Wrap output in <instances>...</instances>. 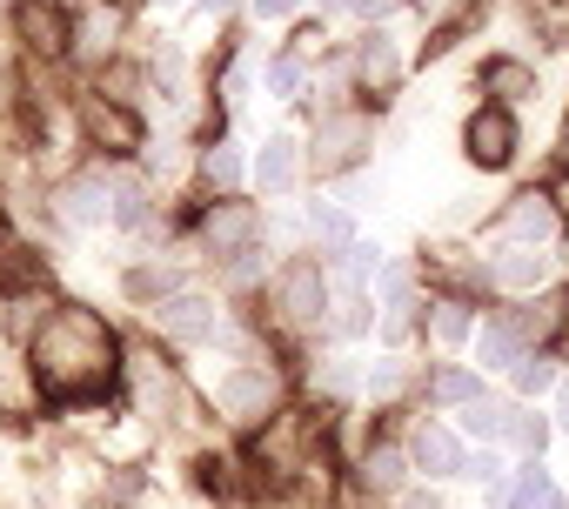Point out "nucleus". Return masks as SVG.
Segmentation results:
<instances>
[{"label": "nucleus", "mask_w": 569, "mask_h": 509, "mask_svg": "<svg viewBox=\"0 0 569 509\" xmlns=\"http://www.w3.org/2000/svg\"><path fill=\"white\" fill-rule=\"evenodd\" d=\"M34 362H41V382H48L54 396H88V389H101L108 369H114V336H108V322L88 316V309H54L48 329L34 336Z\"/></svg>", "instance_id": "f257e3e1"}, {"label": "nucleus", "mask_w": 569, "mask_h": 509, "mask_svg": "<svg viewBox=\"0 0 569 509\" xmlns=\"http://www.w3.org/2000/svg\"><path fill=\"white\" fill-rule=\"evenodd\" d=\"M462 154L476 161V168H509L516 161V121H509V108H476L469 114V128H462Z\"/></svg>", "instance_id": "f03ea898"}, {"label": "nucleus", "mask_w": 569, "mask_h": 509, "mask_svg": "<svg viewBox=\"0 0 569 509\" xmlns=\"http://www.w3.org/2000/svg\"><path fill=\"white\" fill-rule=\"evenodd\" d=\"M201 234H208V255H221V262H241V255L254 248V234H261V214H254V201H214Z\"/></svg>", "instance_id": "7ed1b4c3"}, {"label": "nucleus", "mask_w": 569, "mask_h": 509, "mask_svg": "<svg viewBox=\"0 0 569 509\" xmlns=\"http://www.w3.org/2000/svg\"><path fill=\"white\" fill-rule=\"evenodd\" d=\"M214 396H221L228 422H261V416L274 409V376H268V369H228Z\"/></svg>", "instance_id": "20e7f679"}, {"label": "nucleus", "mask_w": 569, "mask_h": 509, "mask_svg": "<svg viewBox=\"0 0 569 509\" xmlns=\"http://www.w3.org/2000/svg\"><path fill=\"white\" fill-rule=\"evenodd\" d=\"M281 316L289 322H322V302H329V289H322V262H289L281 269Z\"/></svg>", "instance_id": "39448f33"}, {"label": "nucleus", "mask_w": 569, "mask_h": 509, "mask_svg": "<svg viewBox=\"0 0 569 509\" xmlns=\"http://www.w3.org/2000/svg\"><path fill=\"white\" fill-rule=\"evenodd\" d=\"M154 316L174 342H214V329H221V309L208 296H168V302H154Z\"/></svg>", "instance_id": "423d86ee"}, {"label": "nucleus", "mask_w": 569, "mask_h": 509, "mask_svg": "<svg viewBox=\"0 0 569 509\" xmlns=\"http://www.w3.org/2000/svg\"><path fill=\"white\" fill-rule=\"evenodd\" d=\"M362 148H369V121H362V114H329V121L316 128V161H322L329 174L349 168Z\"/></svg>", "instance_id": "0eeeda50"}, {"label": "nucleus", "mask_w": 569, "mask_h": 509, "mask_svg": "<svg viewBox=\"0 0 569 509\" xmlns=\"http://www.w3.org/2000/svg\"><path fill=\"white\" fill-rule=\"evenodd\" d=\"M54 208H61L68 228H101V221H108V174H74V181L54 194Z\"/></svg>", "instance_id": "6e6552de"}, {"label": "nucleus", "mask_w": 569, "mask_h": 509, "mask_svg": "<svg viewBox=\"0 0 569 509\" xmlns=\"http://www.w3.org/2000/svg\"><path fill=\"white\" fill-rule=\"evenodd\" d=\"M502 234H509L516 248H542V241L556 234V208H549V194H516L509 214H502Z\"/></svg>", "instance_id": "1a4fd4ad"}, {"label": "nucleus", "mask_w": 569, "mask_h": 509, "mask_svg": "<svg viewBox=\"0 0 569 509\" xmlns=\"http://www.w3.org/2000/svg\"><path fill=\"white\" fill-rule=\"evenodd\" d=\"M81 121H88V134L101 141V148H114V154H128V148H141V121L128 114V108H114V101H88L81 108Z\"/></svg>", "instance_id": "9d476101"}, {"label": "nucleus", "mask_w": 569, "mask_h": 509, "mask_svg": "<svg viewBox=\"0 0 569 509\" xmlns=\"http://www.w3.org/2000/svg\"><path fill=\"white\" fill-rule=\"evenodd\" d=\"M14 28H21V41H28L34 54H61V48H68V21L54 14V0H21Z\"/></svg>", "instance_id": "9b49d317"}, {"label": "nucleus", "mask_w": 569, "mask_h": 509, "mask_svg": "<svg viewBox=\"0 0 569 509\" xmlns=\"http://www.w3.org/2000/svg\"><path fill=\"white\" fill-rule=\"evenodd\" d=\"M416 462H422L429 476H462V442H456V429L422 422V429H416Z\"/></svg>", "instance_id": "f8f14e48"}, {"label": "nucleus", "mask_w": 569, "mask_h": 509, "mask_svg": "<svg viewBox=\"0 0 569 509\" xmlns=\"http://www.w3.org/2000/svg\"><path fill=\"white\" fill-rule=\"evenodd\" d=\"M254 181H261L268 194H289V188H296V141H289V134H268V148L254 154Z\"/></svg>", "instance_id": "ddd939ff"}, {"label": "nucleus", "mask_w": 569, "mask_h": 509, "mask_svg": "<svg viewBox=\"0 0 569 509\" xmlns=\"http://www.w3.org/2000/svg\"><path fill=\"white\" fill-rule=\"evenodd\" d=\"M489 276H496L502 289H536V282L549 276V255H542V248H502L496 262H489Z\"/></svg>", "instance_id": "4468645a"}, {"label": "nucleus", "mask_w": 569, "mask_h": 509, "mask_svg": "<svg viewBox=\"0 0 569 509\" xmlns=\"http://www.w3.org/2000/svg\"><path fill=\"white\" fill-rule=\"evenodd\" d=\"M522 342H529L522 322H489V329L476 336V356H482V369H516V356H529Z\"/></svg>", "instance_id": "2eb2a0df"}, {"label": "nucleus", "mask_w": 569, "mask_h": 509, "mask_svg": "<svg viewBox=\"0 0 569 509\" xmlns=\"http://www.w3.org/2000/svg\"><path fill=\"white\" fill-rule=\"evenodd\" d=\"M108 221H121V228L148 221V188L134 174H108Z\"/></svg>", "instance_id": "dca6fc26"}, {"label": "nucleus", "mask_w": 569, "mask_h": 509, "mask_svg": "<svg viewBox=\"0 0 569 509\" xmlns=\"http://www.w3.org/2000/svg\"><path fill=\"white\" fill-rule=\"evenodd\" d=\"M509 509H562V496H556V482L542 469H522V482L509 489Z\"/></svg>", "instance_id": "f3484780"}, {"label": "nucleus", "mask_w": 569, "mask_h": 509, "mask_svg": "<svg viewBox=\"0 0 569 509\" xmlns=\"http://www.w3.org/2000/svg\"><path fill=\"white\" fill-rule=\"evenodd\" d=\"M462 429L489 442V436H502V429H509V409H502V402H489V396H476V402H462Z\"/></svg>", "instance_id": "a211bd4d"}, {"label": "nucleus", "mask_w": 569, "mask_h": 509, "mask_svg": "<svg viewBox=\"0 0 569 509\" xmlns=\"http://www.w3.org/2000/svg\"><path fill=\"white\" fill-rule=\"evenodd\" d=\"M489 88H496L502 101H522V94L536 88V74H529L522 61H489Z\"/></svg>", "instance_id": "6ab92c4d"}, {"label": "nucleus", "mask_w": 569, "mask_h": 509, "mask_svg": "<svg viewBox=\"0 0 569 509\" xmlns=\"http://www.w3.org/2000/svg\"><path fill=\"white\" fill-rule=\"evenodd\" d=\"M362 81H369V88H389V81H396V48H389V41H369V48H362Z\"/></svg>", "instance_id": "aec40b11"}, {"label": "nucleus", "mask_w": 569, "mask_h": 509, "mask_svg": "<svg viewBox=\"0 0 569 509\" xmlns=\"http://www.w3.org/2000/svg\"><path fill=\"white\" fill-rule=\"evenodd\" d=\"M429 329H436V342H442V349H456V342H462V336H469L476 322H469V309H462V302H442Z\"/></svg>", "instance_id": "412c9836"}, {"label": "nucleus", "mask_w": 569, "mask_h": 509, "mask_svg": "<svg viewBox=\"0 0 569 509\" xmlns=\"http://www.w3.org/2000/svg\"><path fill=\"white\" fill-rule=\"evenodd\" d=\"M436 396L462 409V402H476V396H482V382H476L469 369H442V376H436Z\"/></svg>", "instance_id": "4be33fe9"}, {"label": "nucleus", "mask_w": 569, "mask_h": 509, "mask_svg": "<svg viewBox=\"0 0 569 509\" xmlns=\"http://www.w3.org/2000/svg\"><path fill=\"white\" fill-rule=\"evenodd\" d=\"M502 436H516V449H529V456H542L549 449V422L542 416H509V429Z\"/></svg>", "instance_id": "5701e85b"}, {"label": "nucleus", "mask_w": 569, "mask_h": 509, "mask_svg": "<svg viewBox=\"0 0 569 509\" xmlns=\"http://www.w3.org/2000/svg\"><path fill=\"white\" fill-rule=\"evenodd\" d=\"M549 382H556L549 356H516V389H522V396H536V389H549Z\"/></svg>", "instance_id": "b1692460"}, {"label": "nucleus", "mask_w": 569, "mask_h": 509, "mask_svg": "<svg viewBox=\"0 0 569 509\" xmlns=\"http://www.w3.org/2000/svg\"><path fill=\"white\" fill-rule=\"evenodd\" d=\"M362 476H369V489H402V456L396 449H376Z\"/></svg>", "instance_id": "393cba45"}, {"label": "nucleus", "mask_w": 569, "mask_h": 509, "mask_svg": "<svg viewBox=\"0 0 569 509\" xmlns=\"http://www.w3.org/2000/svg\"><path fill=\"white\" fill-rule=\"evenodd\" d=\"M114 28H121V21H114L108 8H101V14H88V28H81V41H88V54H108V48H114Z\"/></svg>", "instance_id": "a878e982"}, {"label": "nucleus", "mask_w": 569, "mask_h": 509, "mask_svg": "<svg viewBox=\"0 0 569 509\" xmlns=\"http://www.w3.org/2000/svg\"><path fill=\"white\" fill-rule=\"evenodd\" d=\"M268 88H274V94H281V101H289V94H296V88H302V68H296V61H289V54H274V61H268Z\"/></svg>", "instance_id": "bb28decb"}, {"label": "nucleus", "mask_w": 569, "mask_h": 509, "mask_svg": "<svg viewBox=\"0 0 569 509\" xmlns=\"http://www.w3.org/2000/svg\"><path fill=\"white\" fill-rule=\"evenodd\" d=\"M208 181H214V188L241 181V154H234V148H208Z\"/></svg>", "instance_id": "cd10ccee"}, {"label": "nucleus", "mask_w": 569, "mask_h": 509, "mask_svg": "<svg viewBox=\"0 0 569 509\" xmlns=\"http://www.w3.org/2000/svg\"><path fill=\"white\" fill-rule=\"evenodd\" d=\"M309 221H316V234H322V241H349V214H342V208H322V201H316V208H309Z\"/></svg>", "instance_id": "c85d7f7f"}, {"label": "nucleus", "mask_w": 569, "mask_h": 509, "mask_svg": "<svg viewBox=\"0 0 569 509\" xmlns=\"http://www.w3.org/2000/svg\"><path fill=\"white\" fill-rule=\"evenodd\" d=\"M336 329H342V336H356V329H362V296H342V309H336Z\"/></svg>", "instance_id": "c756f323"}, {"label": "nucleus", "mask_w": 569, "mask_h": 509, "mask_svg": "<svg viewBox=\"0 0 569 509\" xmlns=\"http://www.w3.org/2000/svg\"><path fill=\"white\" fill-rule=\"evenodd\" d=\"M402 509H442V502H436V489H409V496H402Z\"/></svg>", "instance_id": "7c9ffc66"}, {"label": "nucleus", "mask_w": 569, "mask_h": 509, "mask_svg": "<svg viewBox=\"0 0 569 509\" xmlns=\"http://www.w3.org/2000/svg\"><path fill=\"white\" fill-rule=\"evenodd\" d=\"M302 0H254V14H296Z\"/></svg>", "instance_id": "2f4dec72"}, {"label": "nucleus", "mask_w": 569, "mask_h": 509, "mask_svg": "<svg viewBox=\"0 0 569 509\" xmlns=\"http://www.w3.org/2000/svg\"><path fill=\"white\" fill-rule=\"evenodd\" d=\"M556 422L569 429V382H562V402H556Z\"/></svg>", "instance_id": "473e14b6"}]
</instances>
